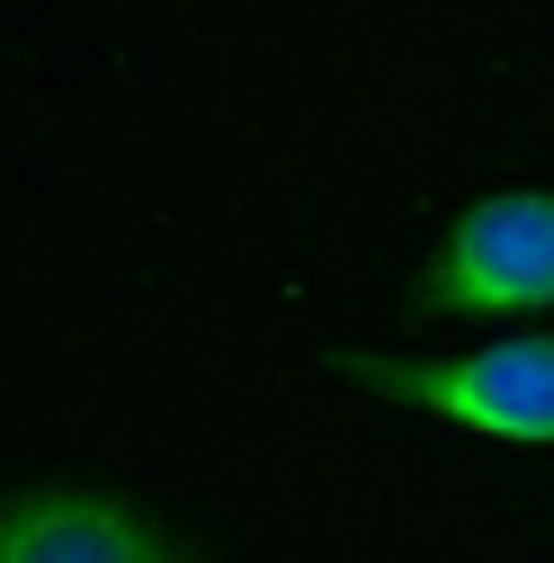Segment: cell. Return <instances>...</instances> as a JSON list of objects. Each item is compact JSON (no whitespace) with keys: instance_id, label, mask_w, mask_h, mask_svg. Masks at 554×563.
<instances>
[{"instance_id":"obj_3","label":"cell","mask_w":554,"mask_h":563,"mask_svg":"<svg viewBox=\"0 0 554 563\" xmlns=\"http://www.w3.org/2000/svg\"><path fill=\"white\" fill-rule=\"evenodd\" d=\"M0 563H206V545L108 483H0Z\"/></svg>"},{"instance_id":"obj_1","label":"cell","mask_w":554,"mask_h":563,"mask_svg":"<svg viewBox=\"0 0 554 563\" xmlns=\"http://www.w3.org/2000/svg\"><path fill=\"white\" fill-rule=\"evenodd\" d=\"M340 385L376 394L385 411L439 420L456 439L483 448H519V456H554V331H501L483 349H331L322 358Z\"/></svg>"},{"instance_id":"obj_2","label":"cell","mask_w":554,"mask_h":563,"mask_svg":"<svg viewBox=\"0 0 554 563\" xmlns=\"http://www.w3.org/2000/svg\"><path fill=\"white\" fill-rule=\"evenodd\" d=\"M411 322H519L554 313V188H492L411 268Z\"/></svg>"}]
</instances>
